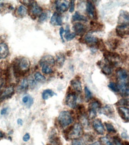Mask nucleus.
<instances>
[{"mask_svg": "<svg viewBox=\"0 0 129 145\" xmlns=\"http://www.w3.org/2000/svg\"><path fill=\"white\" fill-rule=\"evenodd\" d=\"M30 62L25 57H20L14 59L13 64V71L14 76L17 78L23 75L29 70Z\"/></svg>", "mask_w": 129, "mask_h": 145, "instance_id": "1", "label": "nucleus"}, {"mask_svg": "<svg viewBox=\"0 0 129 145\" xmlns=\"http://www.w3.org/2000/svg\"><path fill=\"white\" fill-rule=\"evenodd\" d=\"M83 134V126L79 123H77L74 124L70 128L67 136L68 137L69 139L76 140L81 138Z\"/></svg>", "mask_w": 129, "mask_h": 145, "instance_id": "2", "label": "nucleus"}, {"mask_svg": "<svg viewBox=\"0 0 129 145\" xmlns=\"http://www.w3.org/2000/svg\"><path fill=\"white\" fill-rule=\"evenodd\" d=\"M58 121L61 127L65 128L73 122V118L68 111H61L58 117Z\"/></svg>", "mask_w": 129, "mask_h": 145, "instance_id": "3", "label": "nucleus"}, {"mask_svg": "<svg viewBox=\"0 0 129 145\" xmlns=\"http://www.w3.org/2000/svg\"><path fill=\"white\" fill-rule=\"evenodd\" d=\"M103 56L105 61L111 66H117L120 63L121 59L119 54L115 52L106 51L103 52Z\"/></svg>", "mask_w": 129, "mask_h": 145, "instance_id": "4", "label": "nucleus"}, {"mask_svg": "<svg viewBox=\"0 0 129 145\" xmlns=\"http://www.w3.org/2000/svg\"><path fill=\"white\" fill-rule=\"evenodd\" d=\"M77 96L75 93H69L67 95L65 103V105L71 108H75L77 106Z\"/></svg>", "mask_w": 129, "mask_h": 145, "instance_id": "5", "label": "nucleus"}, {"mask_svg": "<svg viewBox=\"0 0 129 145\" xmlns=\"http://www.w3.org/2000/svg\"><path fill=\"white\" fill-rule=\"evenodd\" d=\"M30 8V13L32 17H36L40 15L42 13V8L38 4L36 1H32L31 3L29 5Z\"/></svg>", "mask_w": 129, "mask_h": 145, "instance_id": "6", "label": "nucleus"}, {"mask_svg": "<svg viewBox=\"0 0 129 145\" xmlns=\"http://www.w3.org/2000/svg\"><path fill=\"white\" fill-rule=\"evenodd\" d=\"M115 31L119 36L125 38L128 35V25H118L116 27Z\"/></svg>", "mask_w": 129, "mask_h": 145, "instance_id": "7", "label": "nucleus"}, {"mask_svg": "<svg viewBox=\"0 0 129 145\" xmlns=\"http://www.w3.org/2000/svg\"><path fill=\"white\" fill-rule=\"evenodd\" d=\"M14 87L13 85H10L6 88L3 92L0 94V102L11 98L12 95L14 94Z\"/></svg>", "mask_w": 129, "mask_h": 145, "instance_id": "8", "label": "nucleus"}, {"mask_svg": "<svg viewBox=\"0 0 129 145\" xmlns=\"http://www.w3.org/2000/svg\"><path fill=\"white\" fill-rule=\"evenodd\" d=\"M73 29L74 33L76 34V35L81 36H83L86 31V27L83 23L80 22H77L74 24L73 26Z\"/></svg>", "mask_w": 129, "mask_h": 145, "instance_id": "9", "label": "nucleus"}, {"mask_svg": "<svg viewBox=\"0 0 129 145\" xmlns=\"http://www.w3.org/2000/svg\"><path fill=\"white\" fill-rule=\"evenodd\" d=\"M86 11L90 19L93 20L97 19V13L94 3H92L91 1H88L86 4Z\"/></svg>", "mask_w": 129, "mask_h": 145, "instance_id": "10", "label": "nucleus"}, {"mask_svg": "<svg viewBox=\"0 0 129 145\" xmlns=\"http://www.w3.org/2000/svg\"><path fill=\"white\" fill-rule=\"evenodd\" d=\"M93 127L98 135H103L105 133V128L100 119L95 120L93 121Z\"/></svg>", "mask_w": 129, "mask_h": 145, "instance_id": "11", "label": "nucleus"}, {"mask_svg": "<svg viewBox=\"0 0 129 145\" xmlns=\"http://www.w3.org/2000/svg\"><path fill=\"white\" fill-rule=\"evenodd\" d=\"M70 3L67 1H63L61 2V1H55V7L58 13H63L65 12L69 9V5Z\"/></svg>", "mask_w": 129, "mask_h": 145, "instance_id": "12", "label": "nucleus"}, {"mask_svg": "<svg viewBox=\"0 0 129 145\" xmlns=\"http://www.w3.org/2000/svg\"><path fill=\"white\" fill-rule=\"evenodd\" d=\"M117 86L119 90V92L123 97H127L128 96V82H119Z\"/></svg>", "mask_w": 129, "mask_h": 145, "instance_id": "13", "label": "nucleus"}, {"mask_svg": "<svg viewBox=\"0 0 129 145\" xmlns=\"http://www.w3.org/2000/svg\"><path fill=\"white\" fill-rule=\"evenodd\" d=\"M129 15L127 11L121 10L118 19L119 25H128Z\"/></svg>", "mask_w": 129, "mask_h": 145, "instance_id": "14", "label": "nucleus"}, {"mask_svg": "<svg viewBox=\"0 0 129 145\" xmlns=\"http://www.w3.org/2000/svg\"><path fill=\"white\" fill-rule=\"evenodd\" d=\"M100 112L101 114L105 115L109 118H113L114 117L115 111L112 106L107 105L100 109Z\"/></svg>", "mask_w": 129, "mask_h": 145, "instance_id": "15", "label": "nucleus"}, {"mask_svg": "<svg viewBox=\"0 0 129 145\" xmlns=\"http://www.w3.org/2000/svg\"><path fill=\"white\" fill-rule=\"evenodd\" d=\"M71 86L73 89L78 93L82 92V86L81 80L79 78H75L73 79L71 82Z\"/></svg>", "mask_w": 129, "mask_h": 145, "instance_id": "16", "label": "nucleus"}, {"mask_svg": "<svg viewBox=\"0 0 129 145\" xmlns=\"http://www.w3.org/2000/svg\"><path fill=\"white\" fill-rule=\"evenodd\" d=\"M50 23L52 26H61L63 24L61 16L57 12H55L51 18Z\"/></svg>", "mask_w": 129, "mask_h": 145, "instance_id": "17", "label": "nucleus"}, {"mask_svg": "<svg viewBox=\"0 0 129 145\" xmlns=\"http://www.w3.org/2000/svg\"><path fill=\"white\" fill-rule=\"evenodd\" d=\"M117 77L119 82H128V72L124 69H120L117 71Z\"/></svg>", "mask_w": 129, "mask_h": 145, "instance_id": "18", "label": "nucleus"}, {"mask_svg": "<svg viewBox=\"0 0 129 145\" xmlns=\"http://www.w3.org/2000/svg\"><path fill=\"white\" fill-rule=\"evenodd\" d=\"M83 43L93 45H96L98 39L94 35H92L91 33H89L84 36V38H83Z\"/></svg>", "mask_w": 129, "mask_h": 145, "instance_id": "19", "label": "nucleus"}, {"mask_svg": "<svg viewBox=\"0 0 129 145\" xmlns=\"http://www.w3.org/2000/svg\"><path fill=\"white\" fill-rule=\"evenodd\" d=\"M118 111L120 117L126 122H128L129 120V110L128 108L126 106H119Z\"/></svg>", "mask_w": 129, "mask_h": 145, "instance_id": "20", "label": "nucleus"}, {"mask_svg": "<svg viewBox=\"0 0 129 145\" xmlns=\"http://www.w3.org/2000/svg\"><path fill=\"white\" fill-rule=\"evenodd\" d=\"M55 63L54 58L51 55H46L43 57L39 61V64H47L50 66L54 65Z\"/></svg>", "mask_w": 129, "mask_h": 145, "instance_id": "21", "label": "nucleus"}, {"mask_svg": "<svg viewBox=\"0 0 129 145\" xmlns=\"http://www.w3.org/2000/svg\"><path fill=\"white\" fill-rule=\"evenodd\" d=\"M90 31L91 32H101L104 29V26L102 23L98 22L92 21L90 23Z\"/></svg>", "mask_w": 129, "mask_h": 145, "instance_id": "22", "label": "nucleus"}, {"mask_svg": "<svg viewBox=\"0 0 129 145\" xmlns=\"http://www.w3.org/2000/svg\"><path fill=\"white\" fill-rule=\"evenodd\" d=\"M9 55L8 45L4 42L0 43V59H4Z\"/></svg>", "mask_w": 129, "mask_h": 145, "instance_id": "23", "label": "nucleus"}, {"mask_svg": "<svg viewBox=\"0 0 129 145\" xmlns=\"http://www.w3.org/2000/svg\"><path fill=\"white\" fill-rule=\"evenodd\" d=\"M120 43V40L116 38H111L107 41V44L111 50H116L119 46Z\"/></svg>", "mask_w": 129, "mask_h": 145, "instance_id": "24", "label": "nucleus"}, {"mask_svg": "<svg viewBox=\"0 0 129 145\" xmlns=\"http://www.w3.org/2000/svg\"><path fill=\"white\" fill-rule=\"evenodd\" d=\"M29 82L26 78H24L19 83L17 87V90L18 92H24L28 89Z\"/></svg>", "mask_w": 129, "mask_h": 145, "instance_id": "25", "label": "nucleus"}, {"mask_svg": "<svg viewBox=\"0 0 129 145\" xmlns=\"http://www.w3.org/2000/svg\"><path fill=\"white\" fill-rule=\"evenodd\" d=\"M76 34L74 32H71L70 26L67 25L65 29H64V38L67 41H70L76 37Z\"/></svg>", "mask_w": 129, "mask_h": 145, "instance_id": "26", "label": "nucleus"}, {"mask_svg": "<svg viewBox=\"0 0 129 145\" xmlns=\"http://www.w3.org/2000/svg\"><path fill=\"white\" fill-rule=\"evenodd\" d=\"M65 61V57L64 54L62 52H59L56 56V63L58 67L61 68L64 65Z\"/></svg>", "mask_w": 129, "mask_h": 145, "instance_id": "27", "label": "nucleus"}, {"mask_svg": "<svg viewBox=\"0 0 129 145\" xmlns=\"http://www.w3.org/2000/svg\"><path fill=\"white\" fill-rule=\"evenodd\" d=\"M22 102L28 108H30L33 104V99L29 95H26L22 98Z\"/></svg>", "mask_w": 129, "mask_h": 145, "instance_id": "28", "label": "nucleus"}, {"mask_svg": "<svg viewBox=\"0 0 129 145\" xmlns=\"http://www.w3.org/2000/svg\"><path fill=\"white\" fill-rule=\"evenodd\" d=\"M55 95H57V94L53 90H52L51 89H46L43 91L42 94V98L45 101L48 99L50 98L53 97Z\"/></svg>", "mask_w": 129, "mask_h": 145, "instance_id": "29", "label": "nucleus"}, {"mask_svg": "<svg viewBox=\"0 0 129 145\" xmlns=\"http://www.w3.org/2000/svg\"><path fill=\"white\" fill-rule=\"evenodd\" d=\"M28 10L24 5H20L16 10V14L18 17H23L26 16Z\"/></svg>", "mask_w": 129, "mask_h": 145, "instance_id": "30", "label": "nucleus"}, {"mask_svg": "<svg viewBox=\"0 0 129 145\" xmlns=\"http://www.w3.org/2000/svg\"><path fill=\"white\" fill-rule=\"evenodd\" d=\"M76 21H83V22H87L88 19L86 17H85L82 14H80L78 11H76L75 13L72 17V22Z\"/></svg>", "mask_w": 129, "mask_h": 145, "instance_id": "31", "label": "nucleus"}, {"mask_svg": "<svg viewBox=\"0 0 129 145\" xmlns=\"http://www.w3.org/2000/svg\"><path fill=\"white\" fill-rule=\"evenodd\" d=\"M89 110H94L97 112V110H100L101 108V104L100 102H99L97 100H95L92 101L89 104Z\"/></svg>", "mask_w": 129, "mask_h": 145, "instance_id": "32", "label": "nucleus"}, {"mask_svg": "<svg viewBox=\"0 0 129 145\" xmlns=\"http://www.w3.org/2000/svg\"><path fill=\"white\" fill-rule=\"evenodd\" d=\"M79 120H80V121H81V123L80 124H81L82 126H83V127L89 126L88 118L86 115L84 113L80 114Z\"/></svg>", "mask_w": 129, "mask_h": 145, "instance_id": "33", "label": "nucleus"}, {"mask_svg": "<svg viewBox=\"0 0 129 145\" xmlns=\"http://www.w3.org/2000/svg\"><path fill=\"white\" fill-rule=\"evenodd\" d=\"M50 11H46L44 12L42 11V13L39 16L38 21L39 22H41V23L44 22L48 20V19L50 17Z\"/></svg>", "mask_w": 129, "mask_h": 145, "instance_id": "34", "label": "nucleus"}, {"mask_svg": "<svg viewBox=\"0 0 129 145\" xmlns=\"http://www.w3.org/2000/svg\"><path fill=\"white\" fill-rule=\"evenodd\" d=\"M112 68L111 66L109 65L107 63L103 64L102 68V72L105 75H110L112 73Z\"/></svg>", "mask_w": 129, "mask_h": 145, "instance_id": "35", "label": "nucleus"}, {"mask_svg": "<svg viewBox=\"0 0 129 145\" xmlns=\"http://www.w3.org/2000/svg\"><path fill=\"white\" fill-rule=\"evenodd\" d=\"M42 67V71L44 74H50L53 72V70L50 65L47 64H41L40 65Z\"/></svg>", "mask_w": 129, "mask_h": 145, "instance_id": "36", "label": "nucleus"}, {"mask_svg": "<svg viewBox=\"0 0 129 145\" xmlns=\"http://www.w3.org/2000/svg\"><path fill=\"white\" fill-rule=\"evenodd\" d=\"M35 80L38 82H44L46 80V78L39 72H36L34 74Z\"/></svg>", "mask_w": 129, "mask_h": 145, "instance_id": "37", "label": "nucleus"}, {"mask_svg": "<svg viewBox=\"0 0 129 145\" xmlns=\"http://www.w3.org/2000/svg\"><path fill=\"white\" fill-rule=\"evenodd\" d=\"M97 46L98 48L99 49L100 51H106L107 49H106V46L105 45V44L103 43V42L102 39H98V42H97Z\"/></svg>", "mask_w": 129, "mask_h": 145, "instance_id": "38", "label": "nucleus"}, {"mask_svg": "<svg viewBox=\"0 0 129 145\" xmlns=\"http://www.w3.org/2000/svg\"><path fill=\"white\" fill-rule=\"evenodd\" d=\"M104 124H105L106 129L109 133H117V130L114 128V127L111 123L105 122Z\"/></svg>", "mask_w": 129, "mask_h": 145, "instance_id": "39", "label": "nucleus"}, {"mask_svg": "<svg viewBox=\"0 0 129 145\" xmlns=\"http://www.w3.org/2000/svg\"><path fill=\"white\" fill-rule=\"evenodd\" d=\"M84 95H85V99L87 102L89 101L92 98V95L90 90L88 87H84Z\"/></svg>", "mask_w": 129, "mask_h": 145, "instance_id": "40", "label": "nucleus"}, {"mask_svg": "<svg viewBox=\"0 0 129 145\" xmlns=\"http://www.w3.org/2000/svg\"><path fill=\"white\" fill-rule=\"evenodd\" d=\"M101 145H113V143L110 141L107 137H102L100 138V142Z\"/></svg>", "mask_w": 129, "mask_h": 145, "instance_id": "41", "label": "nucleus"}, {"mask_svg": "<svg viewBox=\"0 0 129 145\" xmlns=\"http://www.w3.org/2000/svg\"><path fill=\"white\" fill-rule=\"evenodd\" d=\"M117 105L119 106H128V101L126 98H122L119 100L116 104Z\"/></svg>", "mask_w": 129, "mask_h": 145, "instance_id": "42", "label": "nucleus"}, {"mask_svg": "<svg viewBox=\"0 0 129 145\" xmlns=\"http://www.w3.org/2000/svg\"><path fill=\"white\" fill-rule=\"evenodd\" d=\"M108 88L114 92H116V93L119 92V90L117 86V84L114 82H110L108 84Z\"/></svg>", "mask_w": 129, "mask_h": 145, "instance_id": "43", "label": "nucleus"}, {"mask_svg": "<svg viewBox=\"0 0 129 145\" xmlns=\"http://www.w3.org/2000/svg\"><path fill=\"white\" fill-rule=\"evenodd\" d=\"M72 145H86L85 142L83 140H80V139H76V140H73L72 142Z\"/></svg>", "mask_w": 129, "mask_h": 145, "instance_id": "44", "label": "nucleus"}, {"mask_svg": "<svg viewBox=\"0 0 129 145\" xmlns=\"http://www.w3.org/2000/svg\"><path fill=\"white\" fill-rule=\"evenodd\" d=\"M96 116V111L89 110V117L90 119H94Z\"/></svg>", "mask_w": 129, "mask_h": 145, "instance_id": "45", "label": "nucleus"}, {"mask_svg": "<svg viewBox=\"0 0 129 145\" xmlns=\"http://www.w3.org/2000/svg\"><path fill=\"white\" fill-rule=\"evenodd\" d=\"M70 2L71 3H70V6L69 8V12L70 13H73L75 8V1L72 0V1H71Z\"/></svg>", "mask_w": 129, "mask_h": 145, "instance_id": "46", "label": "nucleus"}, {"mask_svg": "<svg viewBox=\"0 0 129 145\" xmlns=\"http://www.w3.org/2000/svg\"><path fill=\"white\" fill-rule=\"evenodd\" d=\"M5 83V78L3 77H0V94H1V90L4 86Z\"/></svg>", "mask_w": 129, "mask_h": 145, "instance_id": "47", "label": "nucleus"}, {"mask_svg": "<svg viewBox=\"0 0 129 145\" xmlns=\"http://www.w3.org/2000/svg\"><path fill=\"white\" fill-rule=\"evenodd\" d=\"M59 33H60V36L61 39H62L63 42H64V38H63V34L64 33V29L63 27H60V29L59 30Z\"/></svg>", "mask_w": 129, "mask_h": 145, "instance_id": "48", "label": "nucleus"}, {"mask_svg": "<svg viewBox=\"0 0 129 145\" xmlns=\"http://www.w3.org/2000/svg\"><path fill=\"white\" fill-rule=\"evenodd\" d=\"M30 138V135L29 133H26L23 137V140L24 142H28Z\"/></svg>", "mask_w": 129, "mask_h": 145, "instance_id": "49", "label": "nucleus"}, {"mask_svg": "<svg viewBox=\"0 0 129 145\" xmlns=\"http://www.w3.org/2000/svg\"><path fill=\"white\" fill-rule=\"evenodd\" d=\"M114 142H115L116 145H124L123 144H122L121 142L120 139L119 138H118V137H114Z\"/></svg>", "mask_w": 129, "mask_h": 145, "instance_id": "50", "label": "nucleus"}, {"mask_svg": "<svg viewBox=\"0 0 129 145\" xmlns=\"http://www.w3.org/2000/svg\"><path fill=\"white\" fill-rule=\"evenodd\" d=\"M7 111H8V108L7 107L3 108L1 111V115H2V116H4V115H5L7 113Z\"/></svg>", "mask_w": 129, "mask_h": 145, "instance_id": "51", "label": "nucleus"}, {"mask_svg": "<svg viewBox=\"0 0 129 145\" xmlns=\"http://www.w3.org/2000/svg\"><path fill=\"white\" fill-rule=\"evenodd\" d=\"M121 137L122 138H124V139H126V138H128V135H127V134L126 133V132H123V133H122V134H121Z\"/></svg>", "mask_w": 129, "mask_h": 145, "instance_id": "52", "label": "nucleus"}, {"mask_svg": "<svg viewBox=\"0 0 129 145\" xmlns=\"http://www.w3.org/2000/svg\"><path fill=\"white\" fill-rule=\"evenodd\" d=\"M17 124H18V125H23V120H22V119H20V118H19V119H18L17 120Z\"/></svg>", "mask_w": 129, "mask_h": 145, "instance_id": "53", "label": "nucleus"}, {"mask_svg": "<svg viewBox=\"0 0 129 145\" xmlns=\"http://www.w3.org/2000/svg\"><path fill=\"white\" fill-rule=\"evenodd\" d=\"M90 145H101V143L100 142H94L93 143L90 144Z\"/></svg>", "mask_w": 129, "mask_h": 145, "instance_id": "54", "label": "nucleus"}, {"mask_svg": "<svg viewBox=\"0 0 129 145\" xmlns=\"http://www.w3.org/2000/svg\"><path fill=\"white\" fill-rule=\"evenodd\" d=\"M3 137H4V134L3 133V132L0 131V140H1Z\"/></svg>", "mask_w": 129, "mask_h": 145, "instance_id": "55", "label": "nucleus"}]
</instances>
